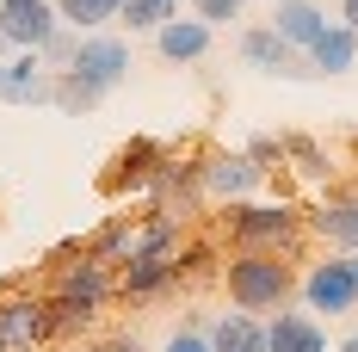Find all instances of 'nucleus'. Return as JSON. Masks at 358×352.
<instances>
[{
	"mask_svg": "<svg viewBox=\"0 0 358 352\" xmlns=\"http://www.w3.org/2000/svg\"><path fill=\"white\" fill-rule=\"evenodd\" d=\"M222 284H229V303L248 309V316H272L296 297V272L272 247H235L229 266H222Z\"/></svg>",
	"mask_w": 358,
	"mask_h": 352,
	"instance_id": "1",
	"label": "nucleus"
},
{
	"mask_svg": "<svg viewBox=\"0 0 358 352\" xmlns=\"http://www.w3.org/2000/svg\"><path fill=\"white\" fill-rule=\"evenodd\" d=\"M222 223H229V241L235 247H272V253H290L296 235H303V211L285 204V198H241V204H222Z\"/></svg>",
	"mask_w": 358,
	"mask_h": 352,
	"instance_id": "2",
	"label": "nucleus"
},
{
	"mask_svg": "<svg viewBox=\"0 0 358 352\" xmlns=\"http://www.w3.org/2000/svg\"><path fill=\"white\" fill-rule=\"evenodd\" d=\"M296 297H303V309L309 316H358V253H334L327 247V260H315L303 279H296Z\"/></svg>",
	"mask_w": 358,
	"mask_h": 352,
	"instance_id": "3",
	"label": "nucleus"
},
{
	"mask_svg": "<svg viewBox=\"0 0 358 352\" xmlns=\"http://www.w3.org/2000/svg\"><path fill=\"white\" fill-rule=\"evenodd\" d=\"M69 74L87 80L99 99H111V93L130 80V43H124L117 31H80V50H74Z\"/></svg>",
	"mask_w": 358,
	"mask_h": 352,
	"instance_id": "4",
	"label": "nucleus"
},
{
	"mask_svg": "<svg viewBox=\"0 0 358 352\" xmlns=\"http://www.w3.org/2000/svg\"><path fill=\"white\" fill-rule=\"evenodd\" d=\"M266 167L253 161L248 148H216V155H204V198H216V204H241V198H259L266 192Z\"/></svg>",
	"mask_w": 358,
	"mask_h": 352,
	"instance_id": "5",
	"label": "nucleus"
},
{
	"mask_svg": "<svg viewBox=\"0 0 358 352\" xmlns=\"http://www.w3.org/2000/svg\"><path fill=\"white\" fill-rule=\"evenodd\" d=\"M235 50H241V62L259 69V74H278V80H315V62H309L303 50H290L272 25H248Z\"/></svg>",
	"mask_w": 358,
	"mask_h": 352,
	"instance_id": "6",
	"label": "nucleus"
},
{
	"mask_svg": "<svg viewBox=\"0 0 358 352\" xmlns=\"http://www.w3.org/2000/svg\"><path fill=\"white\" fill-rule=\"evenodd\" d=\"M43 340H50V309H43V297H31V290L0 297V352H37Z\"/></svg>",
	"mask_w": 358,
	"mask_h": 352,
	"instance_id": "7",
	"label": "nucleus"
},
{
	"mask_svg": "<svg viewBox=\"0 0 358 352\" xmlns=\"http://www.w3.org/2000/svg\"><path fill=\"white\" fill-rule=\"evenodd\" d=\"M266 352H327V321L303 303H285L266 316Z\"/></svg>",
	"mask_w": 358,
	"mask_h": 352,
	"instance_id": "8",
	"label": "nucleus"
},
{
	"mask_svg": "<svg viewBox=\"0 0 358 352\" xmlns=\"http://www.w3.org/2000/svg\"><path fill=\"white\" fill-rule=\"evenodd\" d=\"M303 229H315L334 253H358V192H327L322 204L303 216Z\"/></svg>",
	"mask_w": 358,
	"mask_h": 352,
	"instance_id": "9",
	"label": "nucleus"
},
{
	"mask_svg": "<svg viewBox=\"0 0 358 352\" xmlns=\"http://www.w3.org/2000/svg\"><path fill=\"white\" fill-rule=\"evenodd\" d=\"M167 167V148L155 136H130L117 148V161H111V192H155V174Z\"/></svg>",
	"mask_w": 358,
	"mask_h": 352,
	"instance_id": "10",
	"label": "nucleus"
},
{
	"mask_svg": "<svg viewBox=\"0 0 358 352\" xmlns=\"http://www.w3.org/2000/svg\"><path fill=\"white\" fill-rule=\"evenodd\" d=\"M173 284H179L173 253H130V260H124V279H117V297H124V303H155V297H167Z\"/></svg>",
	"mask_w": 358,
	"mask_h": 352,
	"instance_id": "11",
	"label": "nucleus"
},
{
	"mask_svg": "<svg viewBox=\"0 0 358 352\" xmlns=\"http://www.w3.org/2000/svg\"><path fill=\"white\" fill-rule=\"evenodd\" d=\"M56 25H62L56 0H0V31H6L13 50H37Z\"/></svg>",
	"mask_w": 358,
	"mask_h": 352,
	"instance_id": "12",
	"label": "nucleus"
},
{
	"mask_svg": "<svg viewBox=\"0 0 358 352\" xmlns=\"http://www.w3.org/2000/svg\"><path fill=\"white\" fill-rule=\"evenodd\" d=\"M6 106H50L56 99V74L43 69V56L37 50H13L6 56V93H0Z\"/></svg>",
	"mask_w": 358,
	"mask_h": 352,
	"instance_id": "13",
	"label": "nucleus"
},
{
	"mask_svg": "<svg viewBox=\"0 0 358 352\" xmlns=\"http://www.w3.org/2000/svg\"><path fill=\"white\" fill-rule=\"evenodd\" d=\"M210 25L204 19H167L161 31H155V56L167 62V69H185V62H204L210 56Z\"/></svg>",
	"mask_w": 358,
	"mask_h": 352,
	"instance_id": "14",
	"label": "nucleus"
},
{
	"mask_svg": "<svg viewBox=\"0 0 358 352\" xmlns=\"http://www.w3.org/2000/svg\"><path fill=\"white\" fill-rule=\"evenodd\" d=\"M43 309H50V340H80L93 321H99V297H80V290H50L43 297Z\"/></svg>",
	"mask_w": 358,
	"mask_h": 352,
	"instance_id": "15",
	"label": "nucleus"
},
{
	"mask_svg": "<svg viewBox=\"0 0 358 352\" xmlns=\"http://www.w3.org/2000/svg\"><path fill=\"white\" fill-rule=\"evenodd\" d=\"M155 198H161V211H192L198 198H204V161H173L167 155V167L155 174Z\"/></svg>",
	"mask_w": 358,
	"mask_h": 352,
	"instance_id": "16",
	"label": "nucleus"
},
{
	"mask_svg": "<svg viewBox=\"0 0 358 352\" xmlns=\"http://www.w3.org/2000/svg\"><path fill=\"white\" fill-rule=\"evenodd\" d=\"M327 25H334V19H327V6H315V0H278V6H272V31L285 37L290 50H309Z\"/></svg>",
	"mask_w": 358,
	"mask_h": 352,
	"instance_id": "17",
	"label": "nucleus"
},
{
	"mask_svg": "<svg viewBox=\"0 0 358 352\" xmlns=\"http://www.w3.org/2000/svg\"><path fill=\"white\" fill-rule=\"evenodd\" d=\"M303 56L315 62V74H352V69H358V31L334 19V25H327V31L315 37V43L303 50Z\"/></svg>",
	"mask_w": 358,
	"mask_h": 352,
	"instance_id": "18",
	"label": "nucleus"
},
{
	"mask_svg": "<svg viewBox=\"0 0 358 352\" xmlns=\"http://www.w3.org/2000/svg\"><path fill=\"white\" fill-rule=\"evenodd\" d=\"M210 352H266V321L235 309V316H210Z\"/></svg>",
	"mask_w": 358,
	"mask_h": 352,
	"instance_id": "19",
	"label": "nucleus"
},
{
	"mask_svg": "<svg viewBox=\"0 0 358 352\" xmlns=\"http://www.w3.org/2000/svg\"><path fill=\"white\" fill-rule=\"evenodd\" d=\"M130 247H136V223H130V216H111V223H99V229L87 235V253H93L99 266H124Z\"/></svg>",
	"mask_w": 358,
	"mask_h": 352,
	"instance_id": "20",
	"label": "nucleus"
},
{
	"mask_svg": "<svg viewBox=\"0 0 358 352\" xmlns=\"http://www.w3.org/2000/svg\"><path fill=\"white\" fill-rule=\"evenodd\" d=\"M167 19H179V0H117V25L124 31H161Z\"/></svg>",
	"mask_w": 358,
	"mask_h": 352,
	"instance_id": "21",
	"label": "nucleus"
},
{
	"mask_svg": "<svg viewBox=\"0 0 358 352\" xmlns=\"http://www.w3.org/2000/svg\"><path fill=\"white\" fill-rule=\"evenodd\" d=\"M56 272H62V290H80V297H99V303H106V290H111V272L106 266H99V260H93V253H80V260H69V266H56Z\"/></svg>",
	"mask_w": 358,
	"mask_h": 352,
	"instance_id": "22",
	"label": "nucleus"
},
{
	"mask_svg": "<svg viewBox=\"0 0 358 352\" xmlns=\"http://www.w3.org/2000/svg\"><path fill=\"white\" fill-rule=\"evenodd\" d=\"M56 13L74 31H111L117 25V0H56Z\"/></svg>",
	"mask_w": 358,
	"mask_h": 352,
	"instance_id": "23",
	"label": "nucleus"
},
{
	"mask_svg": "<svg viewBox=\"0 0 358 352\" xmlns=\"http://www.w3.org/2000/svg\"><path fill=\"white\" fill-rule=\"evenodd\" d=\"M285 161H296L303 179H327L334 174V161H327V148L315 136H285Z\"/></svg>",
	"mask_w": 358,
	"mask_h": 352,
	"instance_id": "24",
	"label": "nucleus"
},
{
	"mask_svg": "<svg viewBox=\"0 0 358 352\" xmlns=\"http://www.w3.org/2000/svg\"><path fill=\"white\" fill-rule=\"evenodd\" d=\"M50 106H62L69 118H87V111H99V93H93L87 80H74V74L62 69V74H56V99H50Z\"/></svg>",
	"mask_w": 358,
	"mask_h": 352,
	"instance_id": "25",
	"label": "nucleus"
},
{
	"mask_svg": "<svg viewBox=\"0 0 358 352\" xmlns=\"http://www.w3.org/2000/svg\"><path fill=\"white\" fill-rule=\"evenodd\" d=\"M74 50H80V31H74V25H56V31L37 43V56H43V69H50V74H62V69H69V62H74Z\"/></svg>",
	"mask_w": 358,
	"mask_h": 352,
	"instance_id": "26",
	"label": "nucleus"
},
{
	"mask_svg": "<svg viewBox=\"0 0 358 352\" xmlns=\"http://www.w3.org/2000/svg\"><path fill=\"white\" fill-rule=\"evenodd\" d=\"M241 13H248V0H192V19H204V25H235V19H241Z\"/></svg>",
	"mask_w": 358,
	"mask_h": 352,
	"instance_id": "27",
	"label": "nucleus"
},
{
	"mask_svg": "<svg viewBox=\"0 0 358 352\" xmlns=\"http://www.w3.org/2000/svg\"><path fill=\"white\" fill-rule=\"evenodd\" d=\"M204 328H210V321H204ZM204 328H198V321H179L161 352H210V334H204Z\"/></svg>",
	"mask_w": 358,
	"mask_h": 352,
	"instance_id": "28",
	"label": "nucleus"
},
{
	"mask_svg": "<svg viewBox=\"0 0 358 352\" xmlns=\"http://www.w3.org/2000/svg\"><path fill=\"white\" fill-rule=\"evenodd\" d=\"M173 266H179V279H210V247H185V253H173Z\"/></svg>",
	"mask_w": 358,
	"mask_h": 352,
	"instance_id": "29",
	"label": "nucleus"
},
{
	"mask_svg": "<svg viewBox=\"0 0 358 352\" xmlns=\"http://www.w3.org/2000/svg\"><path fill=\"white\" fill-rule=\"evenodd\" d=\"M248 155L266 167V174H272V167L285 161V136H248Z\"/></svg>",
	"mask_w": 358,
	"mask_h": 352,
	"instance_id": "30",
	"label": "nucleus"
},
{
	"mask_svg": "<svg viewBox=\"0 0 358 352\" xmlns=\"http://www.w3.org/2000/svg\"><path fill=\"white\" fill-rule=\"evenodd\" d=\"M93 352H148L143 340H130V334H111V340H99Z\"/></svg>",
	"mask_w": 358,
	"mask_h": 352,
	"instance_id": "31",
	"label": "nucleus"
},
{
	"mask_svg": "<svg viewBox=\"0 0 358 352\" xmlns=\"http://www.w3.org/2000/svg\"><path fill=\"white\" fill-rule=\"evenodd\" d=\"M340 25H352V31H358V0H340Z\"/></svg>",
	"mask_w": 358,
	"mask_h": 352,
	"instance_id": "32",
	"label": "nucleus"
},
{
	"mask_svg": "<svg viewBox=\"0 0 358 352\" xmlns=\"http://www.w3.org/2000/svg\"><path fill=\"white\" fill-rule=\"evenodd\" d=\"M334 352H358V328H352V334H346V340H340Z\"/></svg>",
	"mask_w": 358,
	"mask_h": 352,
	"instance_id": "33",
	"label": "nucleus"
},
{
	"mask_svg": "<svg viewBox=\"0 0 358 352\" xmlns=\"http://www.w3.org/2000/svg\"><path fill=\"white\" fill-rule=\"evenodd\" d=\"M6 56H13V43H6V31H0V62H6Z\"/></svg>",
	"mask_w": 358,
	"mask_h": 352,
	"instance_id": "34",
	"label": "nucleus"
},
{
	"mask_svg": "<svg viewBox=\"0 0 358 352\" xmlns=\"http://www.w3.org/2000/svg\"><path fill=\"white\" fill-rule=\"evenodd\" d=\"M0 93H6V62H0Z\"/></svg>",
	"mask_w": 358,
	"mask_h": 352,
	"instance_id": "35",
	"label": "nucleus"
},
{
	"mask_svg": "<svg viewBox=\"0 0 358 352\" xmlns=\"http://www.w3.org/2000/svg\"><path fill=\"white\" fill-rule=\"evenodd\" d=\"M272 6H278V0H272Z\"/></svg>",
	"mask_w": 358,
	"mask_h": 352,
	"instance_id": "36",
	"label": "nucleus"
}]
</instances>
